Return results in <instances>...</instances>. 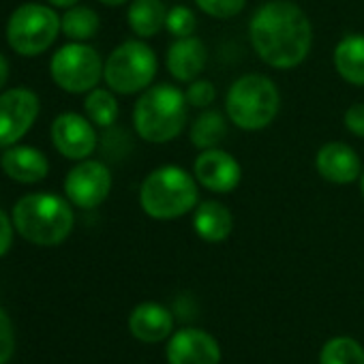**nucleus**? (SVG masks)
<instances>
[{
    "label": "nucleus",
    "instance_id": "nucleus-1",
    "mask_svg": "<svg viewBox=\"0 0 364 364\" xmlns=\"http://www.w3.org/2000/svg\"><path fill=\"white\" fill-rule=\"evenodd\" d=\"M249 39L262 63L272 69H294L311 52L313 26L291 0H268L251 18Z\"/></svg>",
    "mask_w": 364,
    "mask_h": 364
},
{
    "label": "nucleus",
    "instance_id": "nucleus-2",
    "mask_svg": "<svg viewBox=\"0 0 364 364\" xmlns=\"http://www.w3.org/2000/svg\"><path fill=\"white\" fill-rule=\"evenodd\" d=\"M198 204L200 189L196 176L178 165L152 169L139 187V206L156 221L180 219L193 213Z\"/></svg>",
    "mask_w": 364,
    "mask_h": 364
},
{
    "label": "nucleus",
    "instance_id": "nucleus-3",
    "mask_svg": "<svg viewBox=\"0 0 364 364\" xmlns=\"http://www.w3.org/2000/svg\"><path fill=\"white\" fill-rule=\"evenodd\" d=\"M189 103L180 88L171 84L150 86L139 92L133 107L135 133L148 144H167L187 127Z\"/></svg>",
    "mask_w": 364,
    "mask_h": 364
},
{
    "label": "nucleus",
    "instance_id": "nucleus-4",
    "mask_svg": "<svg viewBox=\"0 0 364 364\" xmlns=\"http://www.w3.org/2000/svg\"><path fill=\"white\" fill-rule=\"evenodd\" d=\"M14 225L20 236L37 247L63 245L75 225L69 200L54 193H28L14 208Z\"/></svg>",
    "mask_w": 364,
    "mask_h": 364
},
{
    "label": "nucleus",
    "instance_id": "nucleus-5",
    "mask_svg": "<svg viewBox=\"0 0 364 364\" xmlns=\"http://www.w3.org/2000/svg\"><path fill=\"white\" fill-rule=\"evenodd\" d=\"M281 109L277 84L262 73L238 77L225 95V116L242 131H262L274 122Z\"/></svg>",
    "mask_w": 364,
    "mask_h": 364
},
{
    "label": "nucleus",
    "instance_id": "nucleus-6",
    "mask_svg": "<svg viewBox=\"0 0 364 364\" xmlns=\"http://www.w3.org/2000/svg\"><path fill=\"white\" fill-rule=\"evenodd\" d=\"M156 69L154 50L144 39H129L107 56L103 80L116 95H139L152 86Z\"/></svg>",
    "mask_w": 364,
    "mask_h": 364
},
{
    "label": "nucleus",
    "instance_id": "nucleus-7",
    "mask_svg": "<svg viewBox=\"0 0 364 364\" xmlns=\"http://www.w3.org/2000/svg\"><path fill=\"white\" fill-rule=\"evenodd\" d=\"M60 31V18L52 7L26 3L9 16L5 33L9 48L16 54L35 58L58 39Z\"/></svg>",
    "mask_w": 364,
    "mask_h": 364
},
{
    "label": "nucleus",
    "instance_id": "nucleus-8",
    "mask_svg": "<svg viewBox=\"0 0 364 364\" xmlns=\"http://www.w3.org/2000/svg\"><path fill=\"white\" fill-rule=\"evenodd\" d=\"M105 63L99 52L82 41H71L56 50L50 60V73L58 88L71 95H84L99 86Z\"/></svg>",
    "mask_w": 364,
    "mask_h": 364
},
{
    "label": "nucleus",
    "instance_id": "nucleus-9",
    "mask_svg": "<svg viewBox=\"0 0 364 364\" xmlns=\"http://www.w3.org/2000/svg\"><path fill=\"white\" fill-rule=\"evenodd\" d=\"M112 191V171L105 163L95 159L80 161L65 178L67 200L84 210L101 206Z\"/></svg>",
    "mask_w": 364,
    "mask_h": 364
},
{
    "label": "nucleus",
    "instance_id": "nucleus-10",
    "mask_svg": "<svg viewBox=\"0 0 364 364\" xmlns=\"http://www.w3.org/2000/svg\"><path fill=\"white\" fill-rule=\"evenodd\" d=\"M39 109V97L28 88L0 92V146L9 148L20 141L33 129Z\"/></svg>",
    "mask_w": 364,
    "mask_h": 364
},
{
    "label": "nucleus",
    "instance_id": "nucleus-11",
    "mask_svg": "<svg viewBox=\"0 0 364 364\" xmlns=\"http://www.w3.org/2000/svg\"><path fill=\"white\" fill-rule=\"evenodd\" d=\"M193 176L198 185L217 196L232 193L242 180V167L238 159L221 148L200 150L193 163Z\"/></svg>",
    "mask_w": 364,
    "mask_h": 364
},
{
    "label": "nucleus",
    "instance_id": "nucleus-12",
    "mask_svg": "<svg viewBox=\"0 0 364 364\" xmlns=\"http://www.w3.org/2000/svg\"><path fill=\"white\" fill-rule=\"evenodd\" d=\"M52 141L63 156L71 161H84L97 150L99 137L88 116L65 112L52 122Z\"/></svg>",
    "mask_w": 364,
    "mask_h": 364
},
{
    "label": "nucleus",
    "instance_id": "nucleus-13",
    "mask_svg": "<svg viewBox=\"0 0 364 364\" xmlns=\"http://www.w3.org/2000/svg\"><path fill=\"white\" fill-rule=\"evenodd\" d=\"M167 362L169 364H219L221 349L213 334L187 328L171 336L167 345Z\"/></svg>",
    "mask_w": 364,
    "mask_h": 364
},
{
    "label": "nucleus",
    "instance_id": "nucleus-14",
    "mask_svg": "<svg viewBox=\"0 0 364 364\" xmlns=\"http://www.w3.org/2000/svg\"><path fill=\"white\" fill-rule=\"evenodd\" d=\"M317 173L332 185H351L362 176V163L358 152L345 141H328L315 156Z\"/></svg>",
    "mask_w": 364,
    "mask_h": 364
},
{
    "label": "nucleus",
    "instance_id": "nucleus-15",
    "mask_svg": "<svg viewBox=\"0 0 364 364\" xmlns=\"http://www.w3.org/2000/svg\"><path fill=\"white\" fill-rule=\"evenodd\" d=\"M165 65L169 75L180 84H191L202 75L208 65V50L196 35L173 39L167 48Z\"/></svg>",
    "mask_w": 364,
    "mask_h": 364
},
{
    "label": "nucleus",
    "instance_id": "nucleus-16",
    "mask_svg": "<svg viewBox=\"0 0 364 364\" xmlns=\"http://www.w3.org/2000/svg\"><path fill=\"white\" fill-rule=\"evenodd\" d=\"M0 167L11 180L22 185H35L50 173L48 156L33 146H9L0 156Z\"/></svg>",
    "mask_w": 364,
    "mask_h": 364
},
{
    "label": "nucleus",
    "instance_id": "nucleus-17",
    "mask_svg": "<svg viewBox=\"0 0 364 364\" xmlns=\"http://www.w3.org/2000/svg\"><path fill=\"white\" fill-rule=\"evenodd\" d=\"M129 328L137 341L159 343L171 334L173 319L165 306H161L156 302H144L133 309V313L129 317Z\"/></svg>",
    "mask_w": 364,
    "mask_h": 364
},
{
    "label": "nucleus",
    "instance_id": "nucleus-18",
    "mask_svg": "<svg viewBox=\"0 0 364 364\" xmlns=\"http://www.w3.org/2000/svg\"><path fill=\"white\" fill-rule=\"evenodd\" d=\"M193 230L206 242H223L234 230V217L230 208L217 200H206L193 210Z\"/></svg>",
    "mask_w": 364,
    "mask_h": 364
},
{
    "label": "nucleus",
    "instance_id": "nucleus-19",
    "mask_svg": "<svg viewBox=\"0 0 364 364\" xmlns=\"http://www.w3.org/2000/svg\"><path fill=\"white\" fill-rule=\"evenodd\" d=\"M334 69L351 86H364V35H345L334 48Z\"/></svg>",
    "mask_w": 364,
    "mask_h": 364
},
{
    "label": "nucleus",
    "instance_id": "nucleus-20",
    "mask_svg": "<svg viewBox=\"0 0 364 364\" xmlns=\"http://www.w3.org/2000/svg\"><path fill=\"white\" fill-rule=\"evenodd\" d=\"M165 20H167V9L163 5V0H131L127 22L135 37L139 39L154 37L165 28Z\"/></svg>",
    "mask_w": 364,
    "mask_h": 364
},
{
    "label": "nucleus",
    "instance_id": "nucleus-21",
    "mask_svg": "<svg viewBox=\"0 0 364 364\" xmlns=\"http://www.w3.org/2000/svg\"><path fill=\"white\" fill-rule=\"evenodd\" d=\"M228 116H223L217 109H204L191 124L189 139L198 150H210L219 148L221 141L228 137Z\"/></svg>",
    "mask_w": 364,
    "mask_h": 364
},
{
    "label": "nucleus",
    "instance_id": "nucleus-22",
    "mask_svg": "<svg viewBox=\"0 0 364 364\" xmlns=\"http://www.w3.org/2000/svg\"><path fill=\"white\" fill-rule=\"evenodd\" d=\"M60 26H63V33L67 39L86 43L99 33L101 20L95 9L86 7V5H75V7H69L67 14L60 18Z\"/></svg>",
    "mask_w": 364,
    "mask_h": 364
},
{
    "label": "nucleus",
    "instance_id": "nucleus-23",
    "mask_svg": "<svg viewBox=\"0 0 364 364\" xmlns=\"http://www.w3.org/2000/svg\"><path fill=\"white\" fill-rule=\"evenodd\" d=\"M84 109L88 120L95 127L101 129H109L114 127V122L118 120L120 107L116 101V92L109 88H92L90 92H86V101H84Z\"/></svg>",
    "mask_w": 364,
    "mask_h": 364
},
{
    "label": "nucleus",
    "instance_id": "nucleus-24",
    "mask_svg": "<svg viewBox=\"0 0 364 364\" xmlns=\"http://www.w3.org/2000/svg\"><path fill=\"white\" fill-rule=\"evenodd\" d=\"M319 364H364V349L349 336H336L323 345Z\"/></svg>",
    "mask_w": 364,
    "mask_h": 364
},
{
    "label": "nucleus",
    "instance_id": "nucleus-25",
    "mask_svg": "<svg viewBox=\"0 0 364 364\" xmlns=\"http://www.w3.org/2000/svg\"><path fill=\"white\" fill-rule=\"evenodd\" d=\"M198 28V18L196 14L185 7V5H176L171 9H167V20H165V31L173 37V39H182V37H191L196 35Z\"/></svg>",
    "mask_w": 364,
    "mask_h": 364
},
{
    "label": "nucleus",
    "instance_id": "nucleus-26",
    "mask_svg": "<svg viewBox=\"0 0 364 364\" xmlns=\"http://www.w3.org/2000/svg\"><path fill=\"white\" fill-rule=\"evenodd\" d=\"M185 97H187V103L189 107H196V109H208L215 99H217V88L210 80H193L187 90H185Z\"/></svg>",
    "mask_w": 364,
    "mask_h": 364
},
{
    "label": "nucleus",
    "instance_id": "nucleus-27",
    "mask_svg": "<svg viewBox=\"0 0 364 364\" xmlns=\"http://www.w3.org/2000/svg\"><path fill=\"white\" fill-rule=\"evenodd\" d=\"M196 5L215 20H230L245 9L247 0H196Z\"/></svg>",
    "mask_w": 364,
    "mask_h": 364
},
{
    "label": "nucleus",
    "instance_id": "nucleus-28",
    "mask_svg": "<svg viewBox=\"0 0 364 364\" xmlns=\"http://www.w3.org/2000/svg\"><path fill=\"white\" fill-rule=\"evenodd\" d=\"M16 351V332L9 315L0 309V364H7Z\"/></svg>",
    "mask_w": 364,
    "mask_h": 364
},
{
    "label": "nucleus",
    "instance_id": "nucleus-29",
    "mask_svg": "<svg viewBox=\"0 0 364 364\" xmlns=\"http://www.w3.org/2000/svg\"><path fill=\"white\" fill-rule=\"evenodd\" d=\"M343 124L345 129L355 135V137H364V103H353L345 109L343 116Z\"/></svg>",
    "mask_w": 364,
    "mask_h": 364
},
{
    "label": "nucleus",
    "instance_id": "nucleus-30",
    "mask_svg": "<svg viewBox=\"0 0 364 364\" xmlns=\"http://www.w3.org/2000/svg\"><path fill=\"white\" fill-rule=\"evenodd\" d=\"M14 223L9 219V215L0 208V257H5L14 245Z\"/></svg>",
    "mask_w": 364,
    "mask_h": 364
},
{
    "label": "nucleus",
    "instance_id": "nucleus-31",
    "mask_svg": "<svg viewBox=\"0 0 364 364\" xmlns=\"http://www.w3.org/2000/svg\"><path fill=\"white\" fill-rule=\"evenodd\" d=\"M7 80H9V60L3 54H0V90L5 88Z\"/></svg>",
    "mask_w": 364,
    "mask_h": 364
},
{
    "label": "nucleus",
    "instance_id": "nucleus-32",
    "mask_svg": "<svg viewBox=\"0 0 364 364\" xmlns=\"http://www.w3.org/2000/svg\"><path fill=\"white\" fill-rule=\"evenodd\" d=\"M54 7H60V9H69V7H75L80 0H48Z\"/></svg>",
    "mask_w": 364,
    "mask_h": 364
},
{
    "label": "nucleus",
    "instance_id": "nucleus-33",
    "mask_svg": "<svg viewBox=\"0 0 364 364\" xmlns=\"http://www.w3.org/2000/svg\"><path fill=\"white\" fill-rule=\"evenodd\" d=\"M99 3L105 7H122L124 3H129V0H99Z\"/></svg>",
    "mask_w": 364,
    "mask_h": 364
},
{
    "label": "nucleus",
    "instance_id": "nucleus-34",
    "mask_svg": "<svg viewBox=\"0 0 364 364\" xmlns=\"http://www.w3.org/2000/svg\"><path fill=\"white\" fill-rule=\"evenodd\" d=\"M360 193H362V200H364V171L360 176Z\"/></svg>",
    "mask_w": 364,
    "mask_h": 364
}]
</instances>
